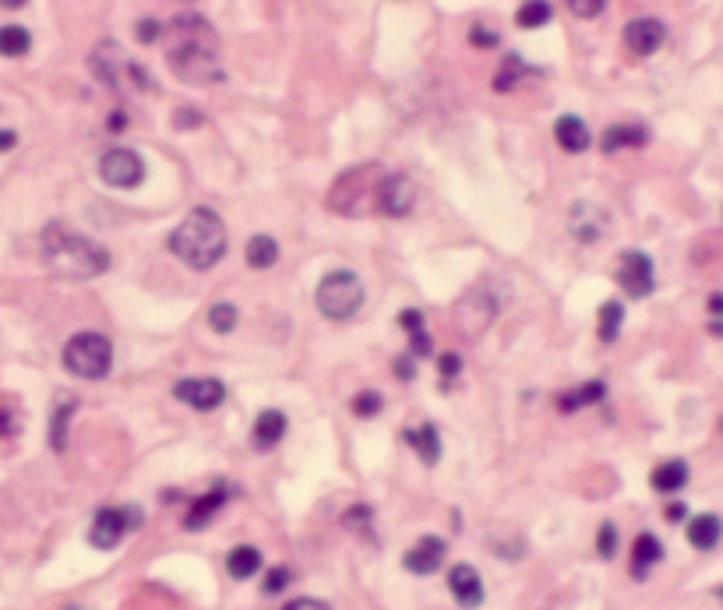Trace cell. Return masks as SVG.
<instances>
[{"label":"cell","instance_id":"ac0fdd59","mask_svg":"<svg viewBox=\"0 0 723 610\" xmlns=\"http://www.w3.org/2000/svg\"><path fill=\"white\" fill-rule=\"evenodd\" d=\"M650 141V131L639 128V124H614V128L603 131V138H600V149L607 152V156H614V152H622V149H639V145H646Z\"/></svg>","mask_w":723,"mask_h":610},{"label":"cell","instance_id":"1f68e13d","mask_svg":"<svg viewBox=\"0 0 723 610\" xmlns=\"http://www.w3.org/2000/svg\"><path fill=\"white\" fill-rule=\"evenodd\" d=\"M622 322H625V307H622L618 300H607V304L600 307V322H596L600 343H614L618 332H622Z\"/></svg>","mask_w":723,"mask_h":610},{"label":"cell","instance_id":"52a82bcc","mask_svg":"<svg viewBox=\"0 0 723 610\" xmlns=\"http://www.w3.org/2000/svg\"><path fill=\"white\" fill-rule=\"evenodd\" d=\"M314 304H318V311H322L325 318H332V322H350V318L363 307L361 276L350 272V268H335V272H329V276L318 283Z\"/></svg>","mask_w":723,"mask_h":610},{"label":"cell","instance_id":"d6a6232c","mask_svg":"<svg viewBox=\"0 0 723 610\" xmlns=\"http://www.w3.org/2000/svg\"><path fill=\"white\" fill-rule=\"evenodd\" d=\"M551 4L547 0H526L523 7H519V15H516V25L519 29H540V25H547L551 22Z\"/></svg>","mask_w":723,"mask_h":610},{"label":"cell","instance_id":"4fadbf2b","mask_svg":"<svg viewBox=\"0 0 723 610\" xmlns=\"http://www.w3.org/2000/svg\"><path fill=\"white\" fill-rule=\"evenodd\" d=\"M607 226H611V216L596 201H575L572 212H568V229L579 244H596L607 233Z\"/></svg>","mask_w":723,"mask_h":610},{"label":"cell","instance_id":"f546056e","mask_svg":"<svg viewBox=\"0 0 723 610\" xmlns=\"http://www.w3.org/2000/svg\"><path fill=\"white\" fill-rule=\"evenodd\" d=\"M244 257H247V265L251 268H272L275 261H279V244L272 240V237H265V233H258V237H251L247 240V251H244Z\"/></svg>","mask_w":723,"mask_h":610},{"label":"cell","instance_id":"ffe728a7","mask_svg":"<svg viewBox=\"0 0 723 610\" xmlns=\"http://www.w3.org/2000/svg\"><path fill=\"white\" fill-rule=\"evenodd\" d=\"M223 505H227V490H223V487L201 494L198 501H191V508H188V515H184V526H188V529H205V526L212 522V515L219 512Z\"/></svg>","mask_w":723,"mask_h":610},{"label":"cell","instance_id":"4316f807","mask_svg":"<svg viewBox=\"0 0 723 610\" xmlns=\"http://www.w3.org/2000/svg\"><path fill=\"white\" fill-rule=\"evenodd\" d=\"M227 572H230L233 578H251V576H258L262 572V550L258 547H233L230 550V557H227Z\"/></svg>","mask_w":723,"mask_h":610},{"label":"cell","instance_id":"9c48e42d","mask_svg":"<svg viewBox=\"0 0 723 610\" xmlns=\"http://www.w3.org/2000/svg\"><path fill=\"white\" fill-rule=\"evenodd\" d=\"M145 522V515L141 508H99L96 512V522H92V529H89V540L92 547L99 550H110V547H117L131 529H138Z\"/></svg>","mask_w":723,"mask_h":610},{"label":"cell","instance_id":"7dc6e473","mask_svg":"<svg viewBox=\"0 0 723 610\" xmlns=\"http://www.w3.org/2000/svg\"><path fill=\"white\" fill-rule=\"evenodd\" d=\"M173 124H177V128H198V124H201V113H195V110H180V113L173 117Z\"/></svg>","mask_w":723,"mask_h":610},{"label":"cell","instance_id":"681fc988","mask_svg":"<svg viewBox=\"0 0 723 610\" xmlns=\"http://www.w3.org/2000/svg\"><path fill=\"white\" fill-rule=\"evenodd\" d=\"M685 512H689V508H685V505H681V501H674V505H667V522H681V518H685Z\"/></svg>","mask_w":723,"mask_h":610},{"label":"cell","instance_id":"ab89813d","mask_svg":"<svg viewBox=\"0 0 723 610\" xmlns=\"http://www.w3.org/2000/svg\"><path fill=\"white\" fill-rule=\"evenodd\" d=\"M469 43H473L477 50H494V46H497V35H494L491 29H484V25H473V29H469Z\"/></svg>","mask_w":723,"mask_h":610},{"label":"cell","instance_id":"60d3db41","mask_svg":"<svg viewBox=\"0 0 723 610\" xmlns=\"http://www.w3.org/2000/svg\"><path fill=\"white\" fill-rule=\"evenodd\" d=\"M709 332L723 335V293L709 296Z\"/></svg>","mask_w":723,"mask_h":610},{"label":"cell","instance_id":"e575fe53","mask_svg":"<svg viewBox=\"0 0 723 610\" xmlns=\"http://www.w3.org/2000/svg\"><path fill=\"white\" fill-rule=\"evenodd\" d=\"M353 413L363 420L378 417V413H381V395H378V392H361V395L353 399Z\"/></svg>","mask_w":723,"mask_h":610},{"label":"cell","instance_id":"d590c367","mask_svg":"<svg viewBox=\"0 0 723 610\" xmlns=\"http://www.w3.org/2000/svg\"><path fill=\"white\" fill-rule=\"evenodd\" d=\"M596 550H600V557H614V550H618V529H614V522H603V526H600V533H596Z\"/></svg>","mask_w":723,"mask_h":610},{"label":"cell","instance_id":"d6986e66","mask_svg":"<svg viewBox=\"0 0 723 610\" xmlns=\"http://www.w3.org/2000/svg\"><path fill=\"white\" fill-rule=\"evenodd\" d=\"M554 138H558V145L564 152H586L590 149V128L579 121V117H572V113H564L558 117V124H554Z\"/></svg>","mask_w":723,"mask_h":610},{"label":"cell","instance_id":"f35d334b","mask_svg":"<svg viewBox=\"0 0 723 610\" xmlns=\"http://www.w3.org/2000/svg\"><path fill=\"white\" fill-rule=\"evenodd\" d=\"M134 35H138V43H156L159 35H163V22H156V18H141L138 22V29H134Z\"/></svg>","mask_w":723,"mask_h":610},{"label":"cell","instance_id":"83f0119b","mask_svg":"<svg viewBox=\"0 0 723 610\" xmlns=\"http://www.w3.org/2000/svg\"><path fill=\"white\" fill-rule=\"evenodd\" d=\"M406 441L417 449V455H420L428 466H434V462L441 459V438H438V427H434V423H420L417 431H406Z\"/></svg>","mask_w":723,"mask_h":610},{"label":"cell","instance_id":"7c38bea8","mask_svg":"<svg viewBox=\"0 0 723 610\" xmlns=\"http://www.w3.org/2000/svg\"><path fill=\"white\" fill-rule=\"evenodd\" d=\"M413 205H417V184L406 173H389L378 191V216L406 219L413 212Z\"/></svg>","mask_w":723,"mask_h":610},{"label":"cell","instance_id":"277c9868","mask_svg":"<svg viewBox=\"0 0 723 610\" xmlns=\"http://www.w3.org/2000/svg\"><path fill=\"white\" fill-rule=\"evenodd\" d=\"M385 177H389V169L378 162H361V166L342 169L329 191V208L346 219L378 212V191H381Z\"/></svg>","mask_w":723,"mask_h":610},{"label":"cell","instance_id":"8992f818","mask_svg":"<svg viewBox=\"0 0 723 610\" xmlns=\"http://www.w3.org/2000/svg\"><path fill=\"white\" fill-rule=\"evenodd\" d=\"M89 64H92L99 82L110 92H117V96H131V92H141V89H152L149 71L138 61H131L117 43H99Z\"/></svg>","mask_w":723,"mask_h":610},{"label":"cell","instance_id":"7bdbcfd3","mask_svg":"<svg viewBox=\"0 0 723 610\" xmlns=\"http://www.w3.org/2000/svg\"><path fill=\"white\" fill-rule=\"evenodd\" d=\"M410 350L417 356H428L430 353V339L424 328H417V332H410Z\"/></svg>","mask_w":723,"mask_h":610},{"label":"cell","instance_id":"ba28073f","mask_svg":"<svg viewBox=\"0 0 723 610\" xmlns=\"http://www.w3.org/2000/svg\"><path fill=\"white\" fill-rule=\"evenodd\" d=\"M64 367L74 378H85V382L106 378L110 367H113V346H110V339L99 335V332H78L74 339H67Z\"/></svg>","mask_w":723,"mask_h":610},{"label":"cell","instance_id":"816d5d0a","mask_svg":"<svg viewBox=\"0 0 723 610\" xmlns=\"http://www.w3.org/2000/svg\"><path fill=\"white\" fill-rule=\"evenodd\" d=\"M124 124H128V117H124V113L117 110V113L110 117V131H124Z\"/></svg>","mask_w":723,"mask_h":610},{"label":"cell","instance_id":"f1b7e54d","mask_svg":"<svg viewBox=\"0 0 723 610\" xmlns=\"http://www.w3.org/2000/svg\"><path fill=\"white\" fill-rule=\"evenodd\" d=\"M523 78H529L526 61L519 53H505V61H501L497 74H494V92H512V89H519Z\"/></svg>","mask_w":723,"mask_h":610},{"label":"cell","instance_id":"8fae6325","mask_svg":"<svg viewBox=\"0 0 723 610\" xmlns=\"http://www.w3.org/2000/svg\"><path fill=\"white\" fill-rule=\"evenodd\" d=\"M653 283H657V276H653V261H650V255H642V251H625V255L618 257V286L625 289V296L642 300V296L653 293Z\"/></svg>","mask_w":723,"mask_h":610},{"label":"cell","instance_id":"3957f363","mask_svg":"<svg viewBox=\"0 0 723 610\" xmlns=\"http://www.w3.org/2000/svg\"><path fill=\"white\" fill-rule=\"evenodd\" d=\"M166 247L180 257L184 265H191L195 272H208L212 265H219L223 255H227V226H223L216 208L198 205V208L188 212V219L169 233Z\"/></svg>","mask_w":723,"mask_h":610},{"label":"cell","instance_id":"9a60e30c","mask_svg":"<svg viewBox=\"0 0 723 610\" xmlns=\"http://www.w3.org/2000/svg\"><path fill=\"white\" fill-rule=\"evenodd\" d=\"M625 50L628 53H635V57H650V53H657L660 46H663V39H667V29H663V22L657 18H635V22H628L625 25Z\"/></svg>","mask_w":723,"mask_h":610},{"label":"cell","instance_id":"e0dca14e","mask_svg":"<svg viewBox=\"0 0 723 610\" xmlns=\"http://www.w3.org/2000/svg\"><path fill=\"white\" fill-rule=\"evenodd\" d=\"M448 589L462 607H480L484 604V578L473 565H456L448 572Z\"/></svg>","mask_w":723,"mask_h":610},{"label":"cell","instance_id":"4dcf8cb0","mask_svg":"<svg viewBox=\"0 0 723 610\" xmlns=\"http://www.w3.org/2000/svg\"><path fill=\"white\" fill-rule=\"evenodd\" d=\"M33 50V35L22 25H0V57H25Z\"/></svg>","mask_w":723,"mask_h":610},{"label":"cell","instance_id":"f5cc1de1","mask_svg":"<svg viewBox=\"0 0 723 610\" xmlns=\"http://www.w3.org/2000/svg\"><path fill=\"white\" fill-rule=\"evenodd\" d=\"M4 7H22V4H29V0H0Z\"/></svg>","mask_w":723,"mask_h":610},{"label":"cell","instance_id":"7402d4cb","mask_svg":"<svg viewBox=\"0 0 723 610\" xmlns=\"http://www.w3.org/2000/svg\"><path fill=\"white\" fill-rule=\"evenodd\" d=\"M653 490L660 494H674V490H681L685 483H689V462H681V459H667V462H660L657 470H653Z\"/></svg>","mask_w":723,"mask_h":610},{"label":"cell","instance_id":"b9f144b4","mask_svg":"<svg viewBox=\"0 0 723 610\" xmlns=\"http://www.w3.org/2000/svg\"><path fill=\"white\" fill-rule=\"evenodd\" d=\"M438 371H441V378H445V382L459 378V371H462V356H459V353H445V356H441V360H438Z\"/></svg>","mask_w":723,"mask_h":610},{"label":"cell","instance_id":"5b68a950","mask_svg":"<svg viewBox=\"0 0 723 610\" xmlns=\"http://www.w3.org/2000/svg\"><path fill=\"white\" fill-rule=\"evenodd\" d=\"M508 300H512L508 279H501V276H484V279L456 304V328H459L462 339H480V335L494 324V318L508 307Z\"/></svg>","mask_w":723,"mask_h":610},{"label":"cell","instance_id":"f6af8a7d","mask_svg":"<svg viewBox=\"0 0 723 610\" xmlns=\"http://www.w3.org/2000/svg\"><path fill=\"white\" fill-rule=\"evenodd\" d=\"M413 363H417L413 356H399V360H395V378H399V382H410V378H413Z\"/></svg>","mask_w":723,"mask_h":610},{"label":"cell","instance_id":"484cf974","mask_svg":"<svg viewBox=\"0 0 723 610\" xmlns=\"http://www.w3.org/2000/svg\"><path fill=\"white\" fill-rule=\"evenodd\" d=\"M283 434H286V417H283L279 410H265V413H258L255 431H251V438H255L258 449H272Z\"/></svg>","mask_w":723,"mask_h":610},{"label":"cell","instance_id":"836d02e7","mask_svg":"<svg viewBox=\"0 0 723 610\" xmlns=\"http://www.w3.org/2000/svg\"><path fill=\"white\" fill-rule=\"evenodd\" d=\"M208 324H212L219 335H230L233 328H236V307L227 304V300L212 304V311H208Z\"/></svg>","mask_w":723,"mask_h":610},{"label":"cell","instance_id":"44dd1931","mask_svg":"<svg viewBox=\"0 0 723 610\" xmlns=\"http://www.w3.org/2000/svg\"><path fill=\"white\" fill-rule=\"evenodd\" d=\"M723 537L720 515H695L689 522V540L695 550H713Z\"/></svg>","mask_w":723,"mask_h":610},{"label":"cell","instance_id":"2e32d148","mask_svg":"<svg viewBox=\"0 0 723 610\" xmlns=\"http://www.w3.org/2000/svg\"><path fill=\"white\" fill-rule=\"evenodd\" d=\"M445 550H448V544L441 537H420L417 544L406 550L402 568L413 572V576H434L441 568V561H445Z\"/></svg>","mask_w":723,"mask_h":610},{"label":"cell","instance_id":"6da1fadb","mask_svg":"<svg viewBox=\"0 0 723 610\" xmlns=\"http://www.w3.org/2000/svg\"><path fill=\"white\" fill-rule=\"evenodd\" d=\"M163 53L169 71L188 85H212L223 82L219 67V35L201 15H177L163 25Z\"/></svg>","mask_w":723,"mask_h":610},{"label":"cell","instance_id":"8d00e7d4","mask_svg":"<svg viewBox=\"0 0 723 610\" xmlns=\"http://www.w3.org/2000/svg\"><path fill=\"white\" fill-rule=\"evenodd\" d=\"M290 578H294V572H290V568H283V565H279V568H272V572H268V576H265V596H275V593H283V589H286V586H290Z\"/></svg>","mask_w":723,"mask_h":610},{"label":"cell","instance_id":"d4e9b609","mask_svg":"<svg viewBox=\"0 0 723 610\" xmlns=\"http://www.w3.org/2000/svg\"><path fill=\"white\" fill-rule=\"evenodd\" d=\"M603 395H607V385L603 382H586V385L572 388V392H564L558 395V410L561 413H575V410H583V406H596V402H603Z\"/></svg>","mask_w":723,"mask_h":610},{"label":"cell","instance_id":"7a4b0ae2","mask_svg":"<svg viewBox=\"0 0 723 610\" xmlns=\"http://www.w3.org/2000/svg\"><path fill=\"white\" fill-rule=\"evenodd\" d=\"M43 265L57 276V279H71V283H85L96 279L110 268V255L106 247H99L96 240L71 233L67 226L50 223L43 229Z\"/></svg>","mask_w":723,"mask_h":610},{"label":"cell","instance_id":"30bf717a","mask_svg":"<svg viewBox=\"0 0 723 610\" xmlns=\"http://www.w3.org/2000/svg\"><path fill=\"white\" fill-rule=\"evenodd\" d=\"M99 177H102L110 188L128 191V188H138V184L145 180V162H141V156L131 152V149H110V152L99 160Z\"/></svg>","mask_w":723,"mask_h":610},{"label":"cell","instance_id":"db71d44e","mask_svg":"<svg viewBox=\"0 0 723 610\" xmlns=\"http://www.w3.org/2000/svg\"><path fill=\"white\" fill-rule=\"evenodd\" d=\"M717 596H720V600H723V586H720V589H717Z\"/></svg>","mask_w":723,"mask_h":610},{"label":"cell","instance_id":"cb8c5ba5","mask_svg":"<svg viewBox=\"0 0 723 610\" xmlns=\"http://www.w3.org/2000/svg\"><path fill=\"white\" fill-rule=\"evenodd\" d=\"M78 413V399L74 395H61L57 399V410H53V417H50V445L53 451H64L67 449V427H71V417Z\"/></svg>","mask_w":723,"mask_h":610},{"label":"cell","instance_id":"603a6c76","mask_svg":"<svg viewBox=\"0 0 723 610\" xmlns=\"http://www.w3.org/2000/svg\"><path fill=\"white\" fill-rule=\"evenodd\" d=\"M660 557H663V547H660V540L653 537V533H642V537L635 540V547H631V576L646 578V576H650V568L657 565Z\"/></svg>","mask_w":723,"mask_h":610},{"label":"cell","instance_id":"ee69618b","mask_svg":"<svg viewBox=\"0 0 723 610\" xmlns=\"http://www.w3.org/2000/svg\"><path fill=\"white\" fill-rule=\"evenodd\" d=\"M283 610H332L325 600H314V596H300V600H290Z\"/></svg>","mask_w":723,"mask_h":610},{"label":"cell","instance_id":"5bb4252c","mask_svg":"<svg viewBox=\"0 0 723 610\" xmlns=\"http://www.w3.org/2000/svg\"><path fill=\"white\" fill-rule=\"evenodd\" d=\"M173 395H177L180 402H188L191 410L208 413V410H219V406H223L227 385H223L219 378H184V382L173 385Z\"/></svg>","mask_w":723,"mask_h":610},{"label":"cell","instance_id":"bcb514c9","mask_svg":"<svg viewBox=\"0 0 723 610\" xmlns=\"http://www.w3.org/2000/svg\"><path fill=\"white\" fill-rule=\"evenodd\" d=\"M399 324L410 328V332H417V328H424V315H420V311H402V315H399Z\"/></svg>","mask_w":723,"mask_h":610},{"label":"cell","instance_id":"74e56055","mask_svg":"<svg viewBox=\"0 0 723 610\" xmlns=\"http://www.w3.org/2000/svg\"><path fill=\"white\" fill-rule=\"evenodd\" d=\"M564 4H568V11L575 18H596L607 7V0H564Z\"/></svg>","mask_w":723,"mask_h":610},{"label":"cell","instance_id":"f907efd6","mask_svg":"<svg viewBox=\"0 0 723 610\" xmlns=\"http://www.w3.org/2000/svg\"><path fill=\"white\" fill-rule=\"evenodd\" d=\"M14 131H0V152H7V149H14Z\"/></svg>","mask_w":723,"mask_h":610},{"label":"cell","instance_id":"c3c4849f","mask_svg":"<svg viewBox=\"0 0 723 610\" xmlns=\"http://www.w3.org/2000/svg\"><path fill=\"white\" fill-rule=\"evenodd\" d=\"M367 518H371V508H350L346 526H367Z\"/></svg>","mask_w":723,"mask_h":610}]
</instances>
